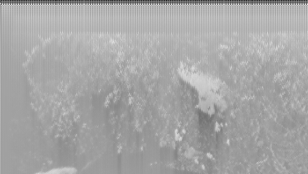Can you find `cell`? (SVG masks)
<instances>
[{
	"label": "cell",
	"mask_w": 308,
	"mask_h": 174,
	"mask_svg": "<svg viewBox=\"0 0 308 174\" xmlns=\"http://www.w3.org/2000/svg\"><path fill=\"white\" fill-rule=\"evenodd\" d=\"M35 174H80L74 167H59L47 171H39Z\"/></svg>",
	"instance_id": "obj_1"
}]
</instances>
